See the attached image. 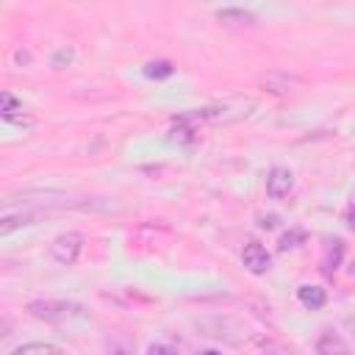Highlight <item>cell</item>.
I'll use <instances>...</instances> for the list:
<instances>
[{
  "label": "cell",
  "mask_w": 355,
  "mask_h": 355,
  "mask_svg": "<svg viewBox=\"0 0 355 355\" xmlns=\"http://www.w3.org/2000/svg\"><path fill=\"white\" fill-rule=\"evenodd\" d=\"M258 225L269 230V227H275V225H277V216H275V214H266V216H261V222H258Z\"/></svg>",
  "instance_id": "16"
},
{
  "label": "cell",
  "mask_w": 355,
  "mask_h": 355,
  "mask_svg": "<svg viewBox=\"0 0 355 355\" xmlns=\"http://www.w3.org/2000/svg\"><path fill=\"white\" fill-rule=\"evenodd\" d=\"M316 355H352V349L347 347V341L336 333H322L316 341Z\"/></svg>",
  "instance_id": "5"
},
{
  "label": "cell",
  "mask_w": 355,
  "mask_h": 355,
  "mask_svg": "<svg viewBox=\"0 0 355 355\" xmlns=\"http://www.w3.org/2000/svg\"><path fill=\"white\" fill-rule=\"evenodd\" d=\"M291 186H294L291 169H286V166H272L269 169V175H266V194L269 197L280 200V197H286L291 191Z\"/></svg>",
  "instance_id": "4"
},
{
  "label": "cell",
  "mask_w": 355,
  "mask_h": 355,
  "mask_svg": "<svg viewBox=\"0 0 355 355\" xmlns=\"http://www.w3.org/2000/svg\"><path fill=\"white\" fill-rule=\"evenodd\" d=\"M11 355H67V352L55 344H47V341H31V344L17 347Z\"/></svg>",
  "instance_id": "7"
},
{
  "label": "cell",
  "mask_w": 355,
  "mask_h": 355,
  "mask_svg": "<svg viewBox=\"0 0 355 355\" xmlns=\"http://www.w3.org/2000/svg\"><path fill=\"white\" fill-rule=\"evenodd\" d=\"M347 222H349V227H355V191H352V197H349V211H347Z\"/></svg>",
  "instance_id": "17"
},
{
  "label": "cell",
  "mask_w": 355,
  "mask_h": 355,
  "mask_svg": "<svg viewBox=\"0 0 355 355\" xmlns=\"http://www.w3.org/2000/svg\"><path fill=\"white\" fill-rule=\"evenodd\" d=\"M202 355H219V352H216V349H208V352H202Z\"/></svg>",
  "instance_id": "18"
},
{
  "label": "cell",
  "mask_w": 355,
  "mask_h": 355,
  "mask_svg": "<svg viewBox=\"0 0 355 355\" xmlns=\"http://www.w3.org/2000/svg\"><path fill=\"white\" fill-rule=\"evenodd\" d=\"M105 355H133V352H130V349H128L125 344H111Z\"/></svg>",
  "instance_id": "15"
},
{
  "label": "cell",
  "mask_w": 355,
  "mask_h": 355,
  "mask_svg": "<svg viewBox=\"0 0 355 355\" xmlns=\"http://www.w3.org/2000/svg\"><path fill=\"white\" fill-rule=\"evenodd\" d=\"M175 72V67L169 64V61H150V64H144V75L150 78V80H164V78H169Z\"/></svg>",
  "instance_id": "10"
},
{
  "label": "cell",
  "mask_w": 355,
  "mask_h": 355,
  "mask_svg": "<svg viewBox=\"0 0 355 355\" xmlns=\"http://www.w3.org/2000/svg\"><path fill=\"white\" fill-rule=\"evenodd\" d=\"M0 103H3V105H0L3 116H6V119H14V111H19V103H17L8 92H3V94H0Z\"/></svg>",
  "instance_id": "11"
},
{
  "label": "cell",
  "mask_w": 355,
  "mask_h": 355,
  "mask_svg": "<svg viewBox=\"0 0 355 355\" xmlns=\"http://www.w3.org/2000/svg\"><path fill=\"white\" fill-rule=\"evenodd\" d=\"M147 355H178L169 344H153L150 349H147Z\"/></svg>",
  "instance_id": "14"
},
{
  "label": "cell",
  "mask_w": 355,
  "mask_h": 355,
  "mask_svg": "<svg viewBox=\"0 0 355 355\" xmlns=\"http://www.w3.org/2000/svg\"><path fill=\"white\" fill-rule=\"evenodd\" d=\"M80 250H83V236L75 233V230L61 233V236H55V239L50 241V255H53V261H58V263H64V266L75 263L78 255H80Z\"/></svg>",
  "instance_id": "2"
},
{
  "label": "cell",
  "mask_w": 355,
  "mask_h": 355,
  "mask_svg": "<svg viewBox=\"0 0 355 355\" xmlns=\"http://www.w3.org/2000/svg\"><path fill=\"white\" fill-rule=\"evenodd\" d=\"M297 300L302 302V308H308V311H319V308H324V302H327V294H324V288H319V286H300L297 288Z\"/></svg>",
  "instance_id": "6"
},
{
  "label": "cell",
  "mask_w": 355,
  "mask_h": 355,
  "mask_svg": "<svg viewBox=\"0 0 355 355\" xmlns=\"http://www.w3.org/2000/svg\"><path fill=\"white\" fill-rule=\"evenodd\" d=\"M241 261H244L247 272H252V275H266L269 266H272V258H269L266 247L258 244V241H247V244H244V250H241Z\"/></svg>",
  "instance_id": "3"
},
{
  "label": "cell",
  "mask_w": 355,
  "mask_h": 355,
  "mask_svg": "<svg viewBox=\"0 0 355 355\" xmlns=\"http://www.w3.org/2000/svg\"><path fill=\"white\" fill-rule=\"evenodd\" d=\"M341 252H344V247H341V241L336 239V241H333V250H327V261H324L327 272H333V269L338 266V261H341Z\"/></svg>",
  "instance_id": "12"
},
{
  "label": "cell",
  "mask_w": 355,
  "mask_h": 355,
  "mask_svg": "<svg viewBox=\"0 0 355 355\" xmlns=\"http://www.w3.org/2000/svg\"><path fill=\"white\" fill-rule=\"evenodd\" d=\"M69 61H72V50H58L53 55V67L55 69H61V64H69Z\"/></svg>",
  "instance_id": "13"
},
{
  "label": "cell",
  "mask_w": 355,
  "mask_h": 355,
  "mask_svg": "<svg viewBox=\"0 0 355 355\" xmlns=\"http://www.w3.org/2000/svg\"><path fill=\"white\" fill-rule=\"evenodd\" d=\"M216 17L227 25H252L255 22V14L247 11V8H219Z\"/></svg>",
  "instance_id": "8"
},
{
  "label": "cell",
  "mask_w": 355,
  "mask_h": 355,
  "mask_svg": "<svg viewBox=\"0 0 355 355\" xmlns=\"http://www.w3.org/2000/svg\"><path fill=\"white\" fill-rule=\"evenodd\" d=\"M305 239H308V233H305L302 227H291V230H286V233L280 236L277 250H280V252H288V250H294V247L305 244Z\"/></svg>",
  "instance_id": "9"
},
{
  "label": "cell",
  "mask_w": 355,
  "mask_h": 355,
  "mask_svg": "<svg viewBox=\"0 0 355 355\" xmlns=\"http://www.w3.org/2000/svg\"><path fill=\"white\" fill-rule=\"evenodd\" d=\"M28 313L53 324H64L72 319H86V308L72 300H36L28 305Z\"/></svg>",
  "instance_id": "1"
}]
</instances>
